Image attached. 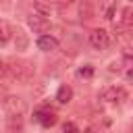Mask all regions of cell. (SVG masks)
Masks as SVG:
<instances>
[{
    "label": "cell",
    "instance_id": "cell-4",
    "mask_svg": "<svg viewBox=\"0 0 133 133\" xmlns=\"http://www.w3.org/2000/svg\"><path fill=\"white\" fill-rule=\"evenodd\" d=\"M89 44H91L96 50H106V48L110 46V35H108V31H104V29H94V31L89 33Z\"/></svg>",
    "mask_w": 133,
    "mask_h": 133
},
{
    "label": "cell",
    "instance_id": "cell-6",
    "mask_svg": "<svg viewBox=\"0 0 133 133\" xmlns=\"http://www.w3.org/2000/svg\"><path fill=\"white\" fill-rule=\"evenodd\" d=\"M33 118H35L42 127H52V125H56V121H58L56 112L50 110V108H37L35 114H33Z\"/></svg>",
    "mask_w": 133,
    "mask_h": 133
},
{
    "label": "cell",
    "instance_id": "cell-18",
    "mask_svg": "<svg viewBox=\"0 0 133 133\" xmlns=\"http://www.w3.org/2000/svg\"><path fill=\"white\" fill-rule=\"evenodd\" d=\"M77 0H58V4L60 6H71V4H75Z\"/></svg>",
    "mask_w": 133,
    "mask_h": 133
},
{
    "label": "cell",
    "instance_id": "cell-5",
    "mask_svg": "<svg viewBox=\"0 0 133 133\" xmlns=\"http://www.w3.org/2000/svg\"><path fill=\"white\" fill-rule=\"evenodd\" d=\"M2 108L6 114H23L25 112V102L17 96H8L4 102H2Z\"/></svg>",
    "mask_w": 133,
    "mask_h": 133
},
{
    "label": "cell",
    "instance_id": "cell-14",
    "mask_svg": "<svg viewBox=\"0 0 133 133\" xmlns=\"http://www.w3.org/2000/svg\"><path fill=\"white\" fill-rule=\"evenodd\" d=\"M25 48H27V37L17 29V50H25Z\"/></svg>",
    "mask_w": 133,
    "mask_h": 133
},
{
    "label": "cell",
    "instance_id": "cell-1",
    "mask_svg": "<svg viewBox=\"0 0 133 133\" xmlns=\"http://www.w3.org/2000/svg\"><path fill=\"white\" fill-rule=\"evenodd\" d=\"M8 64H10V71H12V77H15V81H19V83H27V81L31 79V75H33V69H31V64H29V62L15 60V62H8Z\"/></svg>",
    "mask_w": 133,
    "mask_h": 133
},
{
    "label": "cell",
    "instance_id": "cell-17",
    "mask_svg": "<svg viewBox=\"0 0 133 133\" xmlns=\"http://www.w3.org/2000/svg\"><path fill=\"white\" fill-rule=\"evenodd\" d=\"M79 75H81V77H91V75H94V69H91L89 64H85V66L79 69Z\"/></svg>",
    "mask_w": 133,
    "mask_h": 133
},
{
    "label": "cell",
    "instance_id": "cell-15",
    "mask_svg": "<svg viewBox=\"0 0 133 133\" xmlns=\"http://www.w3.org/2000/svg\"><path fill=\"white\" fill-rule=\"evenodd\" d=\"M123 60H125L127 64L133 62V46H127V48L123 50Z\"/></svg>",
    "mask_w": 133,
    "mask_h": 133
},
{
    "label": "cell",
    "instance_id": "cell-10",
    "mask_svg": "<svg viewBox=\"0 0 133 133\" xmlns=\"http://www.w3.org/2000/svg\"><path fill=\"white\" fill-rule=\"evenodd\" d=\"M121 25L127 33H133V6H125L121 12Z\"/></svg>",
    "mask_w": 133,
    "mask_h": 133
},
{
    "label": "cell",
    "instance_id": "cell-3",
    "mask_svg": "<svg viewBox=\"0 0 133 133\" xmlns=\"http://www.w3.org/2000/svg\"><path fill=\"white\" fill-rule=\"evenodd\" d=\"M29 27H31L35 33H46V31L52 27V23H50V17H44V15H39V12H31V17H29Z\"/></svg>",
    "mask_w": 133,
    "mask_h": 133
},
{
    "label": "cell",
    "instance_id": "cell-11",
    "mask_svg": "<svg viewBox=\"0 0 133 133\" xmlns=\"http://www.w3.org/2000/svg\"><path fill=\"white\" fill-rule=\"evenodd\" d=\"M56 100H58L60 104H69V102L73 100V89H71V85H60L58 91H56Z\"/></svg>",
    "mask_w": 133,
    "mask_h": 133
},
{
    "label": "cell",
    "instance_id": "cell-9",
    "mask_svg": "<svg viewBox=\"0 0 133 133\" xmlns=\"http://www.w3.org/2000/svg\"><path fill=\"white\" fill-rule=\"evenodd\" d=\"M96 15V4L94 0H81V6H79V17L81 21H91Z\"/></svg>",
    "mask_w": 133,
    "mask_h": 133
},
{
    "label": "cell",
    "instance_id": "cell-13",
    "mask_svg": "<svg viewBox=\"0 0 133 133\" xmlns=\"http://www.w3.org/2000/svg\"><path fill=\"white\" fill-rule=\"evenodd\" d=\"M0 29H2V44L6 46L8 44V39H10V27H8V23H0Z\"/></svg>",
    "mask_w": 133,
    "mask_h": 133
},
{
    "label": "cell",
    "instance_id": "cell-2",
    "mask_svg": "<svg viewBox=\"0 0 133 133\" xmlns=\"http://www.w3.org/2000/svg\"><path fill=\"white\" fill-rule=\"evenodd\" d=\"M100 98H102L104 102H108V104H123V102L127 100V91H125L123 87L112 85V87L104 89V91L100 94Z\"/></svg>",
    "mask_w": 133,
    "mask_h": 133
},
{
    "label": "cell",
    "instance_id": "cell-12",
    "mask_svg": "<svg viewBox=\"0 0 133 133\" xmlns=\"http://www.w3.org/2000/svg\"><path fill=\"white\" fill-rule=\"evenodd\" d=\"M33 12H39L44 17H50L52 15V6L50 4H44V2H35L33 4Z\"/></svg>",
    "mask_w": 133,
    "mask_h": 133
},
{
    "label": "cell",
    "instance_id": "cell-7",
    "mask_svg": "<svg viewBox=\"0 0 133 133\" xmlns=\"http://www.w3.org/2000/svg\"><path fill=\"white\" fill-rule=\"evenodd\" d=\"M6 133H23V114H6Z\"/></svg>",
    "mask_w": 133,
    "mask_h": 133
},
{
    "label": "cell",
    "instance_id": "cell-16",
    "mask_svg": "<svg viewBox=\"0 0 133 133\" xmlns=\"http://www.w3.org/2000/svg\"><path fill=\"white\" fill-rule=\"evenodd\" d=\"M62 133H81V131L77 129L75 123H64V125H62Z\"/></svg>",
    "mask_w": 133,
    "mask_h": 133
},
{
    "label": "cell",
    "instance_id": "cell-8",
    "mask_svg": "<svg viewBox=\"0 0 133 133\" xmlns=\"http://www.w3.org/2000/svg\"><path fill=\"white\" fill-rule=\"evenodd\" d=\"M37 48L42 50V52H52V50H56L58 48V39L56 37H52V35H39L37 37Z\"/></svg>",
    "mask_w": 133,
    "mask_h": 133
}]
</instances>
